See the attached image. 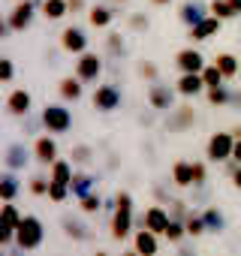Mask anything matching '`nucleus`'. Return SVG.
<instances>
[{
    "instance_id": "obj_1",
    "label": "nucleus",
    "mask_w": 241,
    "mask_h": 256,
    "mask_svg": "<svg viewBox=\"0 0 241 256\" xmlns=\"http://www.w3.org/2000/svg\"><path fill=\"white\" fill-rule=\"evenodd\" d=\"M42 241H46V226H42V220H40L36 214H24L22 223L16 226V250L34 253V250L42 247Z\"/></svg>"
},
{
    "instance_id": "obj_2",
    "label": "nucleus",
    "mask_w": 241,
    "mask_h": 256,
    "mask_svg": "<svg viewBox=\"0 0 241 256\" xmlns=\"http://www.w3.org/2000/svg\"><path fill=\"white\" fill-rule=\"evenodd\" d=\"M42 114V126L46 133H54V136H64L72 130V112L66 108V102H46V108L40 112Z\"/></svg>"
},
{
    "instance_id": "obj_3",
    "label": "nucleus",
    "mask_w": 241,
    "mask_h": 256,
    "mask_svg": "<svg viewBox=\"0 0 241 256\" xmlns=\"http://www.w3.org/2000/svg\"><path fill=\"white\" fill-rule=\"evenodd\" d=\"M102 54H96V52H82V54H76V76L84 82V84H100V78H102Z\"/></svg>"
},
{
    "instance_id": "obj_4",
    "label": "nucleus",
    "mask_w": 241,
    "mask_h": 256,
    "mask_svg": "<svg viewBox=\"0 0 241 256\" xmlns=\"http://www.w3.org/2000/svg\"><path fill=\"white\" fill-rule=\"evenodd\" d=\"M232 145H235L232 130H229V133H226V130L211 133L208 142H205V160H208V163H226V160L232 157Z\"/></svg>"
},
{
    "instance_id": "obj_5",
    "label": "nucleus",
    "mask_w": 241,
    "mask_h": 256,
    "mask_svg": "<svg viewBox=\"0 0 241 256\" xmlns=\"http://www.w3.org/2000/svg\"><path fill=\"white\" fill-rule=\"evenodd\" d=\"M120 102H124V96H120V88H118L114 82H102V84H96V88H94V96H90L94 112L108 114V112H114Z\"/></svg>"
},
{
    "instance_id": "obj_6",
    "label": "nucleus",
    "mask_w": 241,
    "mask_h": 256,
    "mask_svg": "<svg viewBox=\"0 0 241 256\" xmlns=\"http://www.w3.org/2000/svg\"><path fill=\"white\" fill-rule=\"evenodd\" d=\"M40 4H42V0H16L12 12L6 16L12 34H24V30L34 24V18H36V6H40Z\"/></svg>"
},
{
    "instance_id": "obj_7",
    "label": "nucleus",
    "mask_w": 241,
    "mask_h": 256,
    "mask_svg": "<svg viewBox=\"0 0 241 256\" xmlns=\"http://www.w3.org/2000/svg\"><path fill=\"white\" fill-rule=\"evenodd\" d=\"M175 88H169V84H163L160 78L157 82H148V90H145V100H148V106L154 108V112H172L175 108Z\"/></svg>"
},
{
    "instance_id": "obj_8",
    "label": "nucleus",
    "mask_w": 241,
    "mask_h": 256,
    "mask_svg": "<svg viewBox=\"0 0 241 256\" xmlns=\"http://www.w3.org/2000/svg\"><path fill=\"white\" fill-rule=\"evenodd\" d=\"M58 46H60V52H66V54H82V52H88L90 40H88L84 28L66 24V28L60 30V36H58Z\"/></svg>"
},
{
    "instance_id": "obj_9",
    "label": "nucleus",
    "mask_w": 241,
    "mask_h": 256,
    "mask_svg": "<svg viewBox=\"0 0 241 256\" xmlns=\"http://www.w3.org/2000/svg\"><path fill=\"white\" fill-rule=\"evenodd\" d=\"M163 126H166L169 133H187V130H193V126H196V108L193 106H175L166 114Z\"/></svg>"
},
{
    "instance_id": "obj_10",
    "label": "nucleus",
    "mask_w": 241,
    "mask_h": 256,
    "mask_svg": "<svg viewBox=\"0 0 241 256\" xmlns=\"http://www.w3.org/2000/svg\"><path fill=\"white\" fill-rule=\"evenodd\" d=\"M58 157H60V148H58L54 133H40V136L34 139V160H36L40 166H46V169H48Z\"/></svg>"
},
{
    "instance_id": "obj_11",
    "label": "nucleus",
    "mask_w": 241,
    "mask_h": 256,
    "mask_svg": "<svg viewBox=\"0 0 241 256\" xmlns=\"http://www.w3.org/2000/svg\"><path fill=\"white\" fill-rule=\"evenodd\" d=\"M169 220H172V217H169V208H166L163 202H157V205H151L145 214L136 217V229H151V232L163 235V229H166Z\"/></svg>"
},
{
    "instance_id": "obj_12",
    "label": "nucleus",
    "mask_w": 241,
    "mask_h": 256,
    "mask_svg": "<svg viewBox=\"0 0 241 256\" xmlns=\"http://www.w3.org/2000/svg\"><path fill=\"white\" fill-rule=\"evenodd\" d=\"M84 214L78 211V214H72V211H66V214H60V229H64V235L70 238V241H90V226L82 220Z\"/></svg>"
},
{
    "instance_id": "obj_13",
    "label": "nucleus",
    "mask_w": 241,
    "mask_h": 256,
    "mask_svg": "<svg viewBox=\"0 0 241 256\" xmlns=\"http://www.w3.org/2000/svg\"><path fill=\"white\" fill-rule=\"evenodd\" d=\"M136 229V214L133 208H114L112 211V238L114 241H127Z\"/></svg>"
},
{
    "instance_id": "obj_14",
    "label": "nucleus",
    "mask_w": 241,
    "mask_h": 256,
    "mask_svg": "<svg viewBox=\"0 0 241 256\" xmlns=\"http://www.w3.org/2000/svg\"><path fill=\"white\" fill-rule=\"evenodd\" d=\"M205 16H211V4H205V0H184V4L178 6V22L184 28L199 24Z\"/></svg>"
},
{
    "instance_id": "obj_15",
    "label": "nucleus",
    "mask_w": 241,
    "mask_h": 256,
    "mask_svg": "<svg viewBox=\"0 0 241 256\" xmlns=\"http://www.w3.org/2000/svg\"><path fill=\"white\" fill-rule=\"evenodd\" d=\"M220 28H223V18H217L214 12L211 16H205L199 24H193V28H187V40L196 46V42H205V40H214L217 34H220Z\"/></svg>"
},
{
    "instance_id": "obj_16",
    "label": "nucleus",
    "mask_w": 241,
    "mask_h": 256,
    "mask_svg": "<svg viewBox=\"0 0 241 256\" xmlns=\"http://www.w3.org/2000/svg\"><path fill=\"white\" fill-rule=\"evenodd\" d=\"M205 64H208L205 54H202L199 48H193V42H190L187 48L175 52V66H178V72H202Z\"/></svg>"
},
{
    "instance_id": "obj_17",
    "label": "nucleus",
    "mask_w": 241,
    "mask_h": 256,
    "mask_svg": "<svg viewBox=\"0 0 241 256\" xmlns=\"http://www.w3.org/2000/svg\"><path fill=\"white\" fill-rule=\"evenodd\" d=\"M30 112H34V96H30V90H28V88H12L10 96H6V114L24 118V114H30Z\"/></svg>"
},
{
    "instance_id": "obj_18",
    "label": "nucleus",
    "mask_w": 241,
    "mask_h": 256,
    "mask_svg": "<svg viewBox=\"0 0 241 256\" xmlns=\"http://www.w3.org/2000/svg\"><path fill=\"white\" fill-rule=\"evenodd\" d=\"M30 160H34V148H28L24 142H12V145H6V151H4V166H6V169L22 172Z\"/></svg>"
},
{
    "instance_id": "obj_19",
    "label": "nucleus",
    "mask_w": 241,
    "mask_h": 256,
    "mask_svg": "<svg viewBox=\"0 0 241 256\" xmlns=\"http://www.w3.org/2000/svg\"><path fill=\"white\" fill-rule=\"evenodd\" d=\"M114 18H118V6L114 4H90L88 6V24L96 28V30H106Z\"/></svg>"
},
{
    "instance_id": "obj_20",
    "label": "nucleus",
    "mask_w": 241,
    "mask_h": 256,
    "mask_svg": "<svg viewBox=\"0 0 241 256\" xmlns=\"http://www.w3.org/2000/svg\"><path fill=\"white\" fill-rule=\"evenodd\" d=\"M175 90H178V96H184V100H193V96L205 94L202 72H181L178 82H175Z\"/></svg>"
},
{
    "instance_id": "obj_21",
    "label": "nucleus",
    "mask_w": 241,
    "mask_h": 256,
    "mask_svg": "<svg viewBox=\"0 0 241 256\" xmlns=\"http://www.w3.org/2000/svg\"><path fill=\"white\" fill-rule=\"evenodd\" d=\"M22 193V181H18V172L16 169H6L0 172V202H16Z\"/></svg>"
},
{
    "instance_id": "obj_22",
    "label": "nucleus",
    "mask_w": 241,
    "mask_h": 256,
    "mask_svg": "<svg viewBox=\"0 0 241 256\" xmlns=\"http://www.w3.org/2000/svg\"><path fill=\"white\" fill-rule=\"evenodd\" d=\"M160 238L163 235H157L151 229H139V232H133V250L142 253V256H154L160 250Z\"/></svg>"
},
{
    "instance_id": "obj_23",
    "label": "nucleus",
    "mask_w": 241,
    "mask_h": 256,
    "mask_svg": "<svg viewBox=\"0 0 241 256\" xmlns=\"http://www.w3.org/2000/svg\"><path fill=\"white\" fill-rule=\"evenodd\" d=\"M58 94H60L64 102H78V100L84 96V82H82L78 76H64V78L58 82Z\"/></svg>"
},
{
    "instance_id": "obj_24",
    "label": "nucleus",
    "mask_w": 241,
    "mask_h": 256,
    "mask_svg": "<svg viewBox=\"0 0 241 256\" xmlns=\"http://www.w3.org/2000/svg\"><path fill=\"white\" fill-rule=\"evenodd\" d=\"M102 52H106V58L120 60V58L127 54V40H124V34H118V30L106 34V40H102Z\"/></svg>"
},
{
    "instance_id": "obj_25",
    "label": "nucleus",
    "mask_w": 241,
    "mask_h": 256,
    "mask_svg": "<svg viewBox=\"0 0 241 256\" xmlns=\"http://www.w3.org/2000/svg\"><path fill=\"white\" fill-rule=\"evenodd\" d=\"M172 184L181 187V190L193 187V163L190 160H175L172 163Z\"/></svg>"
},
{
    "instance_id": "obj_26",
    "label": "nucleus",
    "mask_w": 241,
    "mask_h": 256,
    "mask_svg": "<svg viewBox=\"0 0 241 256\" xmlns=\"http://www.w3.org/2000/svg\"><path fill=\"white\" fill-rule=\"evenodd\" d=\"M40 10H42V18H48V22H60V18L70 16V4H66V0H42Z\"/></svg>"
},
{
    "instance_id": "obj_27",
    "label": "nucleus",
    "mask_w": 241,
    "mask_h": 256,
    "mask_svg": "<svg viewBox=\"0 0 241 256\" xmlns=\"http://www.w3.org/2000/svg\"><path fill=\"white\" fill-rule=\"evenodd\" d=\"M72 166H76L72 160H60V157H58V160L48 166V178H52V181H60V184H70V181H72V175H76V169H72Z\"/></svg>"
},
{
    "instance_id": "obj_28",
    "label": "nucleus",
    "mask_w": 241,
    "mask_h": 256,
    "mask_svg": "<svg viewBox=\"0 0 241 256\" xmlns=\"http://www.w3.org/2000/svg\"><path fill=\"white\" fill-rule=\"evenodd\" d=\"M76 202H78V211H82L84 217H100V211H102V196H100L96 190H90V193L78 196Z\"/></svg>"
},
{
    "instance_id": "obj_29",
    "label": "nucleus",
    "mask_w": 241,
    "mask_h": 256,
    "mask_svg": "<svg viewBox=\"0 0 241 256\" xmlns=\"http://www.w3.org/2000/svg\"><path fill=\"white\" fill-rule=\"evenodd\" d=\"M214 64L220 66V72L226 76V82H232V78L238 76V70H241V60H238L232 52H220V54L214 58Z\"/></svg>"
},
{
    "instance_id": "obj_30",
    "label": "nucleus",
    "mask_w": 241,
    "mask_h": 256,
    "mask_svg": "<svg viewBox=\"0 0 241 256\" xmlns=\"http://www.w3.org/2000/svg\"><path fill=\"white\" fill-rule=\"evenodd\" d=\"M94 184H96V178H94L90 172H78V169H76V175H72V181H70V190H72V196L78 199V196L90 193Z\"/></svg>"
},
{
    "instance_id": "obj_31",
    "label": "nucleus",
    "mask_w": 241,
    "mask_h": 256,
    "mask_svg": "<svg viewBox=\"0 0 241 256\" xmlns=\"http://www.w3.org/2000/svg\"><path fill=\"white\" fill-rule=\"evenodd\" d=\"M205 100H208V106H214V108H220V106H229V100H232V88H226V84L205 88Z\"/></svg>"
},
{
    "instance_id": "obj_32",
    "label": "nucleus",
    "mask_w": 241,
    "mask_h": 256,
    "mask_svg": "<svg viewBox=\"0 0 241 256\" xmlns=\"http://www.w3.org/2000/svg\"><path fill=\"white\" fill-rule=\"evenodd\" d=\"M202 217H205V226H208V232H223V229H226V214H223L217 205H208V208H202Z\"/></svg>"
},
{
    "instance_id": "obj_33",
    "label": "nucleus",
    "mask_w": 241,
    "mask_h": 256,
    "mask_svg": "<svg viewBox=\"0 0 241 256\" xmlns=\"http://www.w3.org/2000/svg\"><path fill=\"white\" fill-rule=\"evenodd\" d=\"M184 226H187V235H190V238H202V235L208 232L202 211H187V217H184Z\"/></svg>"
},
{
    "instance_id": "obj_34",
    "label": "nucleus",
    "mask_w": 241,
    "mask_h": 256,
    "mask_svg": "<svg viewBox=\"0 0 241 256\" xmlns=\"http://www.w3.org/2000/svg\"><path fill=\"white\" fill-rule=\"evenodd\" d=\"M163 238H166L169 244H181L184 238H190V235H187V226H184V220H175V217H172V220L166 223V229H163Z\"/></svg>"
},
{
    "instance_id": "obj_35",
    "label": "nucleus",
    "mask_w": 241,
    "mask_h": 256,
    "mask_svg": "<svg viewBox=\"0 0 241 256\" xmlns=\"http://www.w3.org/2000/svg\"><path fill=\"white\" fill-rule=\"evenodd\" d=\"M70 160H72L76 166H90V163L96 160V151H94V145H72Z\"/></svg>"
},
{
    "instance_id": "obj_36",
    "label": "nucleus",
    "mask_w": 241,
    "mask_h": 256,
    "mask_svg": "<svg viewBox=\"0 0 241 256\" xmlns=\"http://www.w3.org/2000/svg\"><path fill=\"white\" fill-rule=\"evenodd\" d=\"M46 133V126H42V114H24L22 118V136H40Z\"/></svg>"
},
{
    "instance_id": "obj_37",
    "label": "nucleus",
    "mask_w": 241,
    "mask_h": 256,
    "mask_svg": "<svg viewBox=\"0 0 241 256\" xmlns=\"http://www.w3.org/2000/svg\"><path fill=\"white\" fill-rule=\"evenodd\" d=\"M211 12H214L217 18H223V22H232V18L241 16V12L229 4V0H211Z\"/></svg>"
},
{
    "instance_id": "obj_38",
    "label": "nucleus",
    "mask_w": 241,
    "mask_h": 256,
    "mask_svg": "<svg viewBox=\"0 0 241 256\" xmlns=\"http://www.w3.org/2000/svg\"><path fill=\"white\" fill-rule=\"evenodd\" d=\"M10 247H16V226L0 214V250H10Z\"/></svg>"
},
{
    "instance_id": "obj_39",
    "label": "nucleus",
    "mask_w": 241,
    "mask_h": 256,
    "mask_svg": "<svg viewBox=\"0 0 241 256\" xmlns=\"http://www.w3.org/2000/svg\"><path fill=\"white\" fill-rule=\"evenodd\" d=\"M136 76H139L142 82H157V78H160V66H157L154 60H139V64H136Z\"/></svg>"
},
{
    "instance_id": "obj_40",
    "label": "nucleus",
    "mask_w": 241,
    "mask_h": 256,
    "mask_svg": "<svg viewBox=\"0 0 241 256\" xmlns=\"http://www.w3.org/2000/svg\"><path fill=\"white\" fill-rule=\"evenodd\" d=\"M127 28H130L133 34H148L151 18H148L145 12H130V16H127Z\"/></svg>"
},
{
    "instance_id": "obj_41",
    "label": "nucleus",
    "mask_w": 241,
    "mask_h": 256,
    "mask_svg": "<svg viewBox=\"0 0 241 256\" xmlns=\"http://www.w3.org/2000/svg\"><path fill=\"white\" fill-rule=\"evenodd\" d=\"M202 82H205V88H214V84H223L226 76L220 72L217 64H205V70H202Z\"/></svg>"
},
{
    "instance_id": "obj_42",
    "label": "nucleus",
    "mask_w": 241,
    "mask_h": 256,
    "mask_svg": "<svg viewBox=\"0 0 241 256\" xmlns=\"http://www.w3.org/2000/svg\"><path fill=\"white\" fill-rule=\"evenodd\" d=\"M72 196V190H70V184H60V181H52V187H48V199L54 202V205H60V202H66Z\"/></svg>"
},
{
    "instance_id": "obj_43",
    "label": "nucleus",
    "mask_w": 241,
    "mask_h": 256,
    "mask_svg": "<svg viewBox=\"0 0 241 256\" xmlns=\"http://www.w3.org/2000/svg\"><path fill=\"white\" fill-rule=\"evenodd\" d=\"M0 214H4L12 226H18V223H22V217H24V214H22V208H18L16 202H0Z\"/></svg>"
},
{
    "instance_id": "obj_44",
    "label": "nucleus",
    "mask_w": 241,
    "mask_h": 256,
    "mask_svg": "<svg viewBox=\"0 0 241 256\" xmlns=\"http://www.w3.org/2000/svg\"><path fill=\"white\" fill-rule=\"evenodd\" d=\"M16 78V64H12V58H4L0 54V84H10Z\"/></svg>"
},
{
    "instance_id": "obj_45",
    "label": "nucleus",
    "mask_w": 241,
    "mask_h": 256,
    "mask_svg": "<svg viewBox=\"0 0 241 256\" xmlns=\"http://www.w3.org/2000/svg\"><path fill=\"white\" fill-rule=\"evenodd\" d=\"M48 187H52V178H46V175H34L30 178V193L34 196H48Z\"/></svg>"
},
{
    "instance_id": "obj_46",
    "label": "nucleus",
    "mask_w": 241,
    "mask_h": 256,
    "mask_svg": "<svg viewBox=\"0 0 241 256\" xmlns=\"http://www.w3.org/2000/svg\"><path fill=\"white\" fill-rule=\"evenodd\" d=\"M208 184V166L202 160H193V187H205Z\"/></svg>"
},
{
    "instance_id": "obj_47",
    "label": "nucleus",
    "mask_w": 241,
    "mask_h": 256,
    "mask_svg": "<svg viewBox=\"0 0 241 256\" xmlns=\"http://www.w3.org/2000/svg\"><path fill=\"white\" fill-rule=\"evenodd\" d=\"M166 208H169V217H175V220H184V217H187V211H190V205H187L184 199H172Z\"/></svg>"
},
{
    "instance_id": "obj_48",
    "label": "nucleus",
    "mask_w": 241,
    "mask_h": 256,
    "mask_svg": "<svg viewBox=\"0 0 241 256\" xmlns=\"http://www.w3.org/2000/svg\"><path fill=\"white\" fill-rule=\"evenodd\" d=\"M72 16H88V0H66Z\"/></svg>"
},
{
    "instance_id": "obj_49",
    "label": "nucleus",
    "mask_w": 241,
    "mask_h": 256,
    "mask_svg": "<svg viewBox=\"0 0 241 256\" xmlns=\"http://www.w3.org/2000/svg\"><path fill=\"white\" fill-rule=\"evenodd\" d=\"M154 196H157V202H163V205L172 202V193H169L166 187H154Z\"/></svg>"
},
{
    "instance_id": "obj_50",
    "label": "nucleus",
    "mask_w": 241,
    "mask_h": 256,
    "mask_svg": "<svg viewBox=\"0 0 241 256\" xmlns=\"http://www.w3.org/2000/svg\"><path fill=\"white\" fill-rule=\"evenodd\" d=\"M6 36H12V28H10L6 16H0V40H6Z\"/></svg>"
},
{
    "instance_id": "obj_51",
    "label": "nucleus",
    "mask_w": 241,
    "mask_h": 256,
    "mask_svg": "<svg viewBox=\"0 0 241 256\" xmlns=\"http://www.w3.org/2000/svg\"><path fill=\"white\" fill-rule=\"evenodd\" d=\"M229 106L241 112V90H232V100H229Z\"/></svg>"
},
{
    "instance_id": "obj_52",
    "label": "nucleus",
    "mask_w": 241,
    "mask_h": 256,
    "mask_svg": "<svg viewBox=\"0 0 241 256\" xmlns=\"http://www.w3.org/2000/svg\"><path fill=\"white\" fill-rule=\"evenodd\" d=\"M232 160L241 163V139H235V145H232Z\"/></svg>"
},
{
    "instance_id": "obj_53",
    "label": "nucleus",
    "mask_w": 241,
    "mask_h": 256,
    "mask_svg": "<svg viewBox=\"0 0 241 256\" xmlns=\"http://www.w3.org/2000/svg\"><path fill=\"white\" fill-rule=\"evenodd\" d=\"M229 181H232V187H235V190H241V163H238V169H235V175H232Z\"/></svg>"
},
{
    "instance_id": "obj_54",
    "label": "nucleus",
    "mask_w": 241,
    "mask_h": 256,
    "mask_svg": "<svg viewBox=\"0 0 241 256\" xmlns=\"http://www.w3.org/2000/svg\"><path fill=\"white\" fill-rule=\"evenodd\" d=\"M139 124H142V126H151V124H154V114H139Z\"/></svg>"
},
{
    "instance_id": "obj_55",
    "label": "nucleus",
    "mask_w": 241,
    "mask_h": 256,
    "mask_svg": "<svg viewBox=\"0 0 241 256\" xmlns=\"http://www.w3.org/2000/svg\"><path fill=\"white\" fill-rule=\"evenodd\" d=\"M172 0H151V6H169Z\"/></svg>"
},
{
    "instance_id": "obj_56",
    "label": "nucleus",
    "mask_w": 241,
    "mask_h": 256,
    "mask_svg": "<svg viewBox=\"0 0 241 256\" xmlns=\"http://www.w3.org/2000/svg\"><path fill=\"white\" fill-rule=\"evenodd\" d=\"M232 136H235V139H241V124H235V126H232Z\"/></svg>"
},
{
    "instance_id": "obj_57",
    "label": "nucleus",
    "mask_w": 241,
    "mask_h": 256,
    "mask_svg": "<svg viewBox=\"0 0 241 256\" xmlns=\"http://www.w3.org/2000/svg\"><path fill=\"white\" fill-rule=\"evenodd\" d=\"M229 4H232V6H235L238 12H241V0H229Z\"/></svg>"
},
{
    "instance_id": "obj_58",
    "label": "nucleus",
    "mask_w": 241,
    "mask_h": 256,
    "mask_svg": "<svg viewBox=\"0 0 241 256\" xmlns=\"http://www.w3.org/2000/svg\"><path fill=\"white\" fill-rule=\"evenodd\" d=\"M108 4H114V6H124V4H127V0H108Z\"/></svg>"
},
{
    "instance_id": "obj_59",
    "label": "nucleus",
    "mask_w": 241,
    "mask_h": 256,
    "mask_svg": "<svg viewBox=\"0 0 241 256\" xmlns=\"http://www.w3.org/2000/svg\"><path fill=\"white\" fill-rule=\"evenodd\" d=\"M0 163H4V154H0Z\"/></svg>"
}]
</instances>
